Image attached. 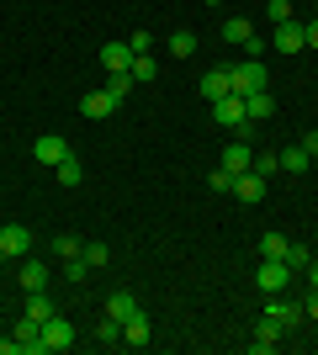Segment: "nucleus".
<instances>
[{"label":"nucleus","instance_id":"obj_1","mask_svg":"<svg viewBox=\"0 0 318 355\" xmlns=\"http://www.w3.org/2000/svg\"><path fill=\"white\" fill-rule=\"evenodd\" d=\"M228 80H233V90H239V96H255V90H265V85H271L265 64H260V59H249V53H244V59L233 64V69H228Z\"/></svg>","mask_w":318,"mask_h":355},{"label":"nucleus","instance_id":"obj_2","mask_svg":"<svg viewBox=\"0 0 318 355\" xmlns=\"http://www.w3.org/2000/svg\"><path fill=\"white\" fill-rule=\"evenodd\" d=\"M223 37H228V43H239L249 59H260V48H265L255 37V21H249V16H228V21H223Z\"/></svg>","mask_w":318,"mask_h":355},{"label":"nucleus","instance_id":"obj_3","mask_svg":"<svg viewBox=\"0 0 318 355\" xmlns=\"http://www.w3.org/2000/svg\"><path fill=\"white\" fill-rule=\"evenodd\" d=\"M255 286H260V292H287V286H292V266H287V260H260V270H255Z\"/></svg>","mask_w":318,"mask_h":355},{"label":"nucleus","instance_id":"obj_4","mask_svg":"<svg viewBox=\"0 0 318 355\" xmlns=\"http://www.w3.org/2000/svg\"><path fill=\"white\" fill-rule=\"evenodd\" d=\"M27 250H32V234L21 223H6V228H0V260H21Z\"/></svg>","mask_w":318,"mask_h":355},{"label":"nucleus","instance_id":"obj_5","mask_svg":"<svg viewBox=\"0 0 318 355\" xmlns=\"http://www.w3.org/2000/svg\"><path fill=\"white\" fill-rule=\"evenodd\" d=\"M265 318H271V324H281V329H287V334H292V329L303 324L308 313H303V302H292V297H287V302H281V292H276V302H265Z\"/></svg>","mask_w":318,"mask_h":355},{"label":"nucleus","instance_id":"obj_6","mask_svg":"<svg viewBox=\"0 0 318 355\" xmlns=\"http://www.w3.org/2000/svg\"><path fill=\"white\" fill-rule=\"evenodd\" d=\"M271 48H276V53H303V48H308V32L297 27V21H281V27L271 32Z\"/></svg>","mask_w":318,"mask_h":355},{"label":"nucleus","instance_id":"obj_7","mask_svg":"<svg viewBox=\"0 0 318 355\" xmlns=\"http://www.w3.org/2000/svg\"><path fill=\"white\" fill-rule=\"evenodd\" d=\"M43 345H48V350H69V345H75V324L53 313V318L43 324Z\"/></svg>","mask_w":318,"mask_h":355},{"label":"nucleus","instance_id":"obj_8","mask_svg":"<svg viewBox=\"0 0 318 355\" xmlns=\"http://www.w3.org/2000/svg\"><path fill=\"white\" fill-rule=\"evenodd\" d=\"M212 117L223 122V128H244V122H249L244 117V96L233 90V96H223V101H212Z\"/></svg>","mask_w":318,"mask_h":355},{"label":"nucleus","instance_id":"obj_9","mask_svg":"<svg viewBox=\"0 0 318 355\" xmlns=\"http://www.w3.org/2000/svg\"><path fill=\"white\" fill-rule=\"evenodd\" d=\"M281 340H287V329L271 324V318H260V324H255V340H249V350H255V355H271Z\"/></svg>","mask_w":318,"mask_h":355},{"label":"nucleus","instance_id":"obj_10","mask_svg":"<svg viewBox=\"0 0 318 355\" xmlns=\"http://www.w3.org/2000/svg\"><path fill=\"white\" fill-rule=\"evenodd\" d=\"M80 112H85L91 122H106L112 112H117V101H112L106 90H85V96H80Z\"/></svg>","mask_w":318,"mask_h":355},{"label":"nucleus","instance_id":"obj_11","mask_svg":"<svg viewBox=\"0 0 318 355\" xmlns=\"http://www.w3.org/2000/svg\"><path fill=\"white\" fill-rule=\"evenodd\" d=\"M233 196H239L244 207H255L260 196H265V175H255V170H244V175H233Z\"/></svg>","mask_w":318,"mask_h":355},{"label":"nucleus","instance_id":"obj_12","mask_svg":"<svg viewBox=\"0 0 318 355\" xmlns=\"http://www.w3.org/2000/svg\"><path fill=\"white\" fill-rule=\"evenodd\" d=\"M223 96H233V80H228V69H207L202 74V101H223Z\"/></svg>","mask_w":318,"mask_h":355},{"label":"nucleus","instance_id":"obj_13","mask_svg":"<svg viewBox=\"0 0 318 355\" xmlns=\"http://www.w3.org/2000/svg\"><path fill=\"white\" fill-rule=\"evenodd\" d=\"M64 154H69V144H64L59 133H43L37 144H32V159H37V164H59Z\"/></svg>","mask_w":318,"mask_h":355},{"label":"nucleus","instance_id":"obj_14","mask_svg":"<svg viewBox=\"0 0 318 355\" xmlns=\"http://www.w3.org/2000/svg\"><path fill=\"white\" fill-rule=\"evenodd\" d=\"M16 345H21V355H48V345H43V324L21 318V324H16Z\"/></svg>","mask_w":318,"mask_h":355},{"label":"nucleus","instance_id":"obj_15","mask_svg":"<svg viewBox=\"0 0 318 355\" xmlns=\"http://www.w3.org/2000/svg\"><path fill=\"white\" fill-rule=\"evenodd\" d=\"M122 345H127V350H143V345H149V313H133V318L122 324Z\"/></svg>","mask_w":318,"mask_h":355},{"label":"nucleus","instance_id":"obj_16","mask_svg":"<svg viewBox=\"0 0 318 355\" xmlns=\"http://www.w3.org/2000/svg\"><path fill=\"white\" fill-rule=\"evenodd\" d=\"M133 313H143V308H138V297H133V292H112V297H106V318H117V324H127Z\"/></svg>","mask_w":318,"mask_h":355},{"label":"nucleus","instance_id":"obj_17","mask_svg":"<svg viewBox=\"0 0 318 355\" xmlns=\"http://www.w3.org/2000/svg\"><path fill=\"white\" fill-rule=\"evenodd\" d=\"M249 164H255V148L244 144V138H239V144H228V148H223V170H233V175H244Z\"/></svg>","mask_w":318,"mask_h":355},{"label":"nucleus","instance_id":"obj_18","mask_svg":"<svg viewBox=\"0 0 318 355\" xmlns=\"http://www.w3.org/2000/svg\"><path fill=\"white\" fill-rule=\"evenodd\" d=\"M244 117H249V122H265V117H276L271 90H255V96H244Z\"/></svg>","mask_w":318,"mask_h":355},{"label":"nucleus","instance_id":"obj_19","mask_svg":"<svg viewBox=\"0 0 318 355\" xmlns=\"http://www.w3.org/2000/svg\"><path fill=\"white\" fill-rule=\"evenodd\" d=\"M101 64H106V74L133 69V48H127V43H106V48H101Z\"/></svg>","mask_w":318,"mask_h":355},{"label":"nucleus","instance_id":"obj_20","mask_svg":"<svg viewBox=\"0 0 318 355\" xmlns=\"http://www.w3.org/2000/svg\"><path fill=\"white\" fill-rule=\"evenodd\" d=\"M276 159H281V170H287V175H297V170H308V164H313V154H308L303 144H292V148H281Z\"/></svg>","mask_w":318,"mask_h":355},{"label":"nucleus","instance_id":"obj_21","mask_svg":"<svg viewBox=\"0 0 318 355\" xmlns=\"http://www.w3.org/2000/svg\"><path fill=\"white\" fill-rule=\"evenodd\" d=\"M133 85H138L133 74H127V69H117V74H112V80H106V85H101V90H106V96H112V101H117V106H122V101H127V96H133Z\"/></svg>","mask_w":318,"mask_h":355},{"label":"nucleus","instance_id":"obj_22","mask_svg":"<svg viewBox=\"0 0 318 355\" xmlns=\"http://www.w3.org/2000/svg\"><path fill=\"white\" fill-rule=\"evenodd\" d=\"M21 286H27V292H43L48 286V266L43 260H21Z\"/></svg>","mask_w":318,"mask_h":355},{"label":"nucleus","instance_id":"obj_23","mask_svg":"<svg viewBox=\"0 0 318 355\" xmlns=\"http://www.w3.org/2000/svg\"><path fill=\"white\" fill-rule=\"evenodd\" d=\"M260 260H287V234H260Z\"/></svg>","mask_w":318,"mask_h":355},{"label":"nucleus","instance_id":"obj_24","mask_svg":"<svg viewBox=\"0 0 318 355\" xmlns=\"http://www.w3.org/2000/svg\"><path fill=\"white\" fill-rule=\"evenodd\" d=\"M53 313H59V308H53V297H43V292L27 297V318H32V324H48Z\"/></svg>","mask_w":318,"mask_h":355},{"label":"nucleus","instance_id":"obj_25","mask_svg":"<svg viewBox=\"0 0 318 355\" xmlns=\"http://www.w3.org/2000/svg\"><path fill=\"white\" fill-rule=\"evenodd\" d=\"M53 175H59V186H80V180H85V170H80L75 154H64V159L53 164Z\"/></svg>","mask_w":318,"mask_h":355},{"label":"nucleus","instance_id":"obj_26","mask_svg":"<svg viewBox=\"0 0 318 355\" xmlns=\"http://www.w3.org/2000/svg\"><path fill=\"white\" fill-rule=\"evenodd\" d=\"M170 53H175V59H191V53H197V32H191V27L170 32Z\"/></svg>","mask_w":318,"mask_h":355},{"label":"nucleus","instance_id":"obj_27","mask_svg":"<svg viewBox=\"0 0 318 355\" xmlns=\"http://www.w3.org/2000/svg\"><path fill=\"white\" fill-rule=\"evenodd\" d=\"M64 276H69V282H85V276H91V260H85V254H75V260H64Z\"/></svg>","mask_w":318,"mask_h":355},{"label":"nucleus","instance_id":"obj_28","mask_svg":"<svg viewBox=\"0 0 318 355\" xmlns=\"http://www.w3.org/2000/svg\"><path fill=\"white\" fill-rule=\"evenodd\" d=\"M53 254L75 260V254H85V244H80V239H69V234H59V239H53Z\"/></svg>","mask_w":318,"mask_h":355},{"label":"nucleus","instance_id":"obj_29","mask_svg":"<svg viewBox=\"0 0 318 355\" xmlns=\"http://www.w3.org/2000/svg\"><path fill=\"white\" fill-rule=\"evenodd\" d=\"M96 340H101V345H122V324H117V318H101Z\"/></svg>","mask_w":318,"mask_h":355},{"label":"nucleus","instance_id":"obj_30","mask_svg":"<svg viewBox=\"0 0 318 355\" xmlns=\"http://www.w3.org/2000/svg\"><path fill=\"white\" fill-rule=\"evenodd\" d=\"M207 186H212V191H233V170H223V164L207 170Z\"/></svg>","mask_w":318,"mask_h":355},{"label":"nucleus","instance_id":"obj_31","mask_svg":"<svg viewBox=\"0 0 318 355\" xmlns=\"http://www.w3.org/2000/svg\"><path fill=\"white\" fill-rule=\"evenodd\" d=\"M265 16H271L276 27H281V21H292V0H265Z\"/></svg>","mask_w":318,"mask_h":355},{"label":"nucleus","instance_id":"obj_32","mask_svg":"<svg viewBox=\"0 0 318 355\" xmlns=\"http://www.w3.org/2000/svg\"><path fill=\"white\" fill-rule=\"evenodd\" d=\"M249 170H255V175H265V180H271L276 170H281V159H276V154H255V164H249Z\"/></svg>","mask_w":318,"mask_h":355},{"label":"nucleus","instance_id":"obj_33","mask_svg":"<svg viewBox=\"0 0 318 355\" xmlns=\"http://www.w3.org/2000/svg\"><path fill=\"white\" fill-rule=\"evenodd\" d=\"M308 260H313V250H303V244H287V266H292V270H308Z\"/></svg>","mask_w":318,"mask_h":355},{"label":"nucleus","instance_id":"obj_34","mask_svg":"<svg viewBox=\"0 0 318 355\" xmlns=\"http://www.w3.org/2000/svg\"><path fill=\"white\" fill-rule=\"evenodd\" d=\"M85 260H91V270H96V266L112 260V250H106V244H85Z\"/></svg>","mask_w":318,"mask_h":355},{"label":"nucleus","instance_id":"obj_35","mask_svg":"<svg viewBox=\"0 0 318 355\" xmlns=\"http://www.w3.org/2000/svg\"><path fill=\"white\" fill-rule=\"evenodd\" d=\"M127 48H133V53H149V48H154V32H133V37H127Z\"/></svg>","mask_w":318,"mask_h":355},{"label":"nucleus","instance_id":"obj_36","mask_svg":"<svg viewBox=\"0 0 318 355\" xmlns=\"http://www.w3.org/2000/svg\"><path fill=\"white\" fill-rule=\"evenodd\" d=\"M303 148H308V154L318 159V128H308V133H303Z\"/></svg>","mask_w":318,"mask_h":355},{"label":"nucleus","instance_id":"obj_37","mask_svg":"<svg viewBox=\"0 0 318 355\" xmlns=\"http://www.w3.org/2000/svg\"><path fill=\"white\" fill-rule=\"evenodd\" d=\"M0 355H21V345H16V334H11V340H0Z\"/></svg>","mask_w":318,"mask_h":355},{"label":"nucleus","instance_id":"obj_38","mask_svg":"<svg viewBox=\"0 0 318 355\" xmlns=\"http://www.w3.org/2000/svg\"><path fill=\"white\" fill-rule=\"evenodd\" d=\"M303 32H308V48H318V16H313V21H308Z\"/></svg>","mask_w":318,"mask_h":355},{"label":"nucleus","instance_id":"obj_39","mask_svg":"<svg viewBox=\"0 0 318 355\" xmlns=\"http://www.w3.org/2000/svg\"><path fill=\"white\" fill-rule=\"evenodd\" d=\"M303 313H308V318H318V286H313V297L303 302Z\"/></svg>","mask_w":318,"mask_h":355},{"label":"nucleus","instance_id":"obj_40","mask_svg":"<svg viewBox=\"0 0 318 355\" xmlns=\"http://www.w3.org/2000/svg\"><path fill=\"white\" fill-rule=\"evenodd\" d=\"M308 282L318 286V254H313V260H308Z\"/></svg>","mask_w":318,"mask_h":355},{"label":"nucleus","instance_id":"obj_41","mask_svg":"<svg viewBox=\"0 0 318 355\" xmlns=\"http://www.w3.org/2000/svg\"><path fill=\"white\" fill-rule=\"evenodd\" d=\"M207 6H223V0H207Z\"/></svg>","mask_w":318,"mask_h":355},{"label":"nucleus","instance_id":"obj_42","mask_svg":"<svg viewBox=\"0 0 318 355\" xmlns=\"http://www.w3.org/2000/svg\"><path fill=\"white\" fill-rule=\"evenodd\" d=\"M313 16H318V11H313Z\"/></svg>","mask_w":318,"mask_h":355}]
</instances>
